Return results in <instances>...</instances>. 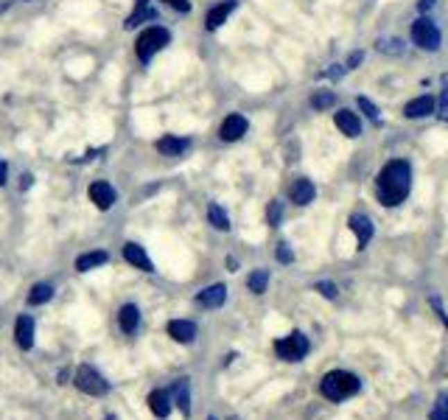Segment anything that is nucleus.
I'll use <instances>...</instances> for the list:
<instances>
[{"label":"nucleus","mask_w":448,"mask_h":420,"mask_svg":"<svg viewBox=\"0 0 448 420\" xmlns=\"http://www.w3.org/2000/svg\"><path fill=\"white\" fill-rule=\"evenodd\" d=\"M409 188H412V166L406 160H390L379 180H376V191H379V199L381 204L387 207H395L401 204L406 196H409Z\"/></svg>","instance_id":"nucleus-1"},{"label":"nucleus","mask_w":448,"mask_h":420,"mask_svg":"<svg viewBox=\"0 0 448 420\" xmlns=\"http://www.w3.org/2000/svg\"><path fill=\"white\" fill-rule=\"evenodd\" d=\"M320 392L331 403H342V401H347V398H353V395L361 392V378L353 376V373H347V370H331V373L322 376Z\"/></svg>","instance_id":"nucleus-2"},{"label":"nucleus","mask_w":448,"mask_h":420,"mask_svg":"<svg viewBox=\"0 0 448 420\" xmlns=\"http://www.w3.org/2000/svg\"><path fill=\"white\" fill-rule=\"evenodd\" d=\"M309 350H311V342L300 331H294V333H288V336H283V339L275 342V353L283 362H300V359H306Z\"/></svg>","instance_id":"nucleus-3"},{"label":"nucleus","mask_w":448,"mask_h":420,"mask_svg":"<svg viewBox=\"0 0 448 420\" xmlns=\"http://www.w3.org/2000/svg\"><path fill=\"white\" fill-rule=\"evenodd\" d=\"M169 40H171V34H169L166 28H160V26L146 28V31L137 37V56H140V62H148L157 51H163V48L169 45Z\"/></svg>","instance_id":"nucleus-4"},{"label":"nucleus","mask_w":448,"mask_h":420,"mask_svg":"<svg viewBox=\"0 0 448 420\" xmlns=\"http://www.w3.org/2000/svg\"><path fill=\"white\" fill-rule=\"evenodd\" d=\"M412 40H415V45L423 48V51H437V48H440V28H437L429 17H420V20H415V26H412Z\"/></svg>","instance_id":"nucleus-5"},{"label":"nucleus","mask_w":448,"mask_h":420,"mask_svg":"<svg viewBox=\"0 0 448 420\" xmlns=\"http://www.w3.org/2000/svg\"><path fill=\"white\" fill-rule=\"evenodd\" d=\"M76 387H79L85 395H104V392L110 390V384H107L93 367H87V365H82V367L76 370Z\"/></svg>","instance_id":"nucleus-6"},{"label":"nucleus","mask_w":448,"mask_h":420,"mask_svg":"<svg viewBox=\"0 0 448 420\" xmlns=\"http://www.w3.org/2000/svg\"><path fill=\"white\" fill-rule=\"evenodd\" d=\"M239 9V0H224V3H218V6H213L210 12H207V20H205V26H207V31H216V28H221L224 23H227V17L233 15Z\"/></svg>","instance_id":"nucleus-7"},{"label":"nucleus","mask_w":448,"mask_h":420,"mask_svg":"<svg viewBox=\"0 0 448 420\" xmlns=\"http://www.w3.org/2000/svg\"><path fill=\"white\" fill-rule=\"evenodd\" d=\"M247 118L244 115H227L224 118V123H221V129H218V134H221V140H227V143H233V140H239V137H244L247 134Z\"/></svg>","instance_id":"nucleus-8"},{"label":"nucleus","mask_w":448,"mask_h":420,"mask_svg":"<svg viewBox=\"0 0 448 420\" xmlns=\"http://www.w3.org/2000/svg\"><path fill=\"white\" fill-rule=\"evenodd\" d=\"M288 196H291V202H294V204H309V202H314L317 188H314V182H311V180L300 177V180H294V182H291Z\"/></svg>","instance_id":"nucleus-9"},{"label":"nucleus","mask_w":448,"mask_h":420,"mask_svg":"<svg viewBox=\"0 0 448 420\" xmlns=\"http://www.w3.org/2000/svg\"><path fill=\"white\" fill-rule=\"evenodd\" d=\"M191 149V140L188 137H174V134H166L157 140V152L166 155V157H180Z\"/></svg>","instance_id":"nucleus-10"},{"label":"nucleus","mask_w":448,"mask_h":420,"mask_svg":"<svg viewBox=\"0 0 448 420\" xmlns=\"http://www.w3.org/2000/svg\"><path fill=\"white\" fill-rule=\"evenodd\" d=\"M90 199L98 210H110L115 204V188L110 182H93L90 185Z\"/></svg>","instance_id":"nucleus-11"},{"label":"nucleus","mask_w":448,"mask_h":420,"mask_svg":"<svg viewBox=\"0 0 448 420\" xmlns=\"http://www.w3.org/2000/svg\"><path fill=\"white\" fill-rule=\"evenodd\" d=\"M350 230L356 233L359 250H364V247L370 244V238H372V222H370V216H364V213H353V216H350Z\"/></svg>","instance_id":"nucleus-12"},{"label":"nucleus","mask_w":448,"mask_h":420,"mask_svg":"<svg viewBox=\"0 0 448 420\" xmlns=\"http://www.w3.org/2000/svg\"><path fill=\"white\" fill-rule=\"evenodd\" d=\"M224 300H227V289H224L221 283L207 286V289L199 292V306H205V308H218Z\"/></svg>","instance_id":"nucleus-13"},{"label":"nucleus","mask_w":448,"mask_h":420,"mask_svg":"<svg viewBox=\"0 0 448 420\" xmlns=\"http://www.w3.org/2000/svg\"><path fill=\"white\" fill-rule=\"evenodd\" d=\"M336 126H339L347 137H359V134H361L359 115H356V112H350V110H339V112H336Z\"/></svg>","instance_id":"nucleus-14"},{"label":"nucleus","mask_w":448,"mask_h":420,"mask_svg":"<svg viewBox=\"0 0 448 420\" xmlns=\"http://www.w3.org/2000/svg\"><path fill=\"white\" fill-rule=\"evenodd\" d=\"M123 258H126L132 266L143 269V272H152V261H148L146 250H143V247H137V244H126V247H123Z\"/></svg>","instance_id":"nucleus-15"},{"label":"nucleus","mask_w":448,"mask_h":420,"mask_svg":"<svg viewBox=\"0 0 448 420\" xmlns=\"http://www.w3.org/2000/svg\"><path fill=\"white\" fill-rule=\"evenodd\" d=\"M406 118H426V115H431L434 112V98L431 96H420V98H412L409 104H406Z\"/></svg>","instance_id":"nucleus-16"},{"label":"nucleus","mask_w":448,"mask_h":420,"mask_svg":"<svg viewBox=\"0 0 448 420\" xmlns=\"http://www.w3.org/2000/svg\"><path fill=\"white\" fill-rule=\"evenodd\" d=\"M148 409L155 412V417H166L171 412V395L166 390H155L148 395Z\"/></svg>","instance_id":"nucleus-17"},{"label":"nucleus","mask_w":448,"mask_h":420,"mask_svg":"<svg viewBox=\"0 0 448 420\" xmlns=\"http://www.w3.org/2000/svg\"><path fill=\"white\" fill-rule=\"evenodd\" d=\"M169 333L177 342H193L196 339V325L188 322V320H174V322H169Z\"/></svg>","instance_id":"nucleus-18"},{"label":"nucleus","mask_w":448,"mask_h":420,"mask_svg":"<svg viewBox=\"0 0 448 420\" xmlns=\"http://www.w3.org/2000/svg\"><path fill=\"white\" fill-rule=\"evenodd\" d=\"M17 344L23 347V350H28L31 344H34V320L31 317H20L17 320Z\"/></svg>","instance_id":"nucleus-19"},{"label":"nucleus","mask_w":448,"mask_h":420,"mask_svg":"<svg viewBox=\"0 0 448 420\" xmlns=\"http://www.w3.org/2000/svg\"><path fill=\"white\" fill-rule=\"evenodd\" d=\"M148 17H155V12L148 9V0H137V6H135V12L123 20V28H135V26H140V23H146Z\"/></svg>","instance_id":"nucleus-20"},{"label":"nucleus","mask_w":448,"mask_h":420,"mask_svg":"<svg viewBox=\"0 0 448 420\" xmlns=\"http://www.w3.org/2000/svg\"><path fill=\"white\" fill-rule=\"evenodd\" d=\"M110 261V255L107 252H87V255H79L76 258V269L79 272H90V269H96V266H101V263H107Z\"/></svg>","instance_id":"nucleus-21"},{"label":"nucleus","mask_w":448,"mask_h":420,"mask_svg":"<svg viewBox=\"0 0 448 420\" xmlns=\"http://www.w3.org/2000/svg\"><path fill=\"white\" fill-rule=\"evenodd\" d=\"M171 398L177 401V406H180V412H182V414H191V392H188V381H185V378L174 384Z\"/></svg>","instance_id":"nucleus-22"},{"label":"nucleus","mask_w":448,"mask_h":420,"mask_svg":"<svg viewBox=\"0 0 448 420\" xmlns=\"http://www.w3.org/2000/svg\"><path fill=\"white\" fill-rule=\"evenodd\" d=\"M118 322H121V328H123L126 333H132V331L137 328V322H140V311H137V306H123V308H121V314H118Z\"/></svg>","instance_id":"nucleus-23"},{"label":"nucleus","mask_w":448,"mask_h":420,"mask_svg":"<svg viewBox=\"0 0 448 420\" xmlns=\"http://www.w3.org/2000/svg\"><path fill=\"white\" fill-rule=\"evenodd\" d=\"M247 286H250V292H255V295H264V292H266V286H269V272H266V269H258V272H252V274L247 277Z\"/></svg>","instance_id":"nucleus-24"},{"label":"nucleus","mask_w":448,"mask_h":420,"mask_svg":"<svg viewBox=\"0 0 448 420\" xmlns=\"http://www.w3.org/2000/svg\"><path fill=\"white\" fill-rule=\"evenodd\" d=\"M207 219H210V225L216 230H230V219H227V213H224L218 204H210L207 207Z\"/></svg>","instance_id":"nucleus-25"},{"label":"nucleus","mask_w":448,"mask_h":420,"mask_svg":"<svg viewBox=\"0 0 448 420\" xmlns=\"http://www.w3.org/2000/svg\"><path fill=\"white\" fill-rule=\"evenodd\" d=\"M429 420H448V390H442L429 412Z\"/></svg>","instance_id":"nucleus-26"},{"label":"nucleus","mask_w":448,"mask_h":420,"mask_svg":"<svg viewBox=\"0 0 448 420\" xmlns=\"http://www.w3.org/2000/svg\"><path fill=\"white\" fill-rule=\"evenodd\" d=\"M376 48H379L381 53H390V56H401V53H404V42L395 40V37H381V40L376 42Z\"/></svg>","instance_id":"nucleus-27"},{"label":"nucleus","mask_w":448,"mask_h":420,"mask_svg":"<svg viewBox=\"0 0 448 420\" xmlns=\"http://www.w3.org/2000/svg\"><path fill=\"white\" fill-rule=\"evenodd\" d=\"M336 104V93H331V90H317L314 96H311V107L314 110H328V107H334Z\"/></svg>","instance_id":"nucleus-28"},{"label":"nucleus","mask_w":448,"mask_h":420,"mask_svg":"<svg viewBox=\"0 0 448 420\" xmlns=\"http://www.w3.org/2000/svg\"><path fill=\"white\" fill-rule=\"evenodd\" d=\"M51 297H53V289H51L48 283H40V286H34V289H31L28 303H31V306H40V303H48Z\"/></svg>","instance_id":"nucleus-29"},{"label":"nucleus","mask_w":448,"mask_h":420,"mask_svg":"<svg viewBox=\"0 0 448 420\" xmlns=\"http://www.w3.org/2000/svg\"><path fill=\"white\" fill-rule=\"evenodd\" d=\"M359 110L372 121V123H379V107L376 104H372L370 98H364V96H359Z\"/></svg>","instance_id":"nucleus-30"},{"label":"nucleus","mask_w":448,"mask_h":420,"mask_svg":"<svg viewBox=\"0 0 448 420\" xmlns=\"http://www.w3.org/2000/svg\"><path fill=\"white\" fill-rule=\"evenodd\" d=\"M266 219H269V225L272 227H277L280 225V219H283V202H269V210H266Z\"/></svg>","instance_id":"nucleus-31"},{"label":"nucleus","mask_w":448,"mask_h":420,"mask_svg":"<svg viewBox=\"0 0 448 420\" xmlns=\"http://www.w3.org/2000/svg\"><path fill=\"white\" fill-rule=\"evenodd\" d=\"M317 292H320L322 297H328V300H334V297H336V286H334V283H328V280L317 283Z\"/></svg>","instance_id":"nucleus-32"},{"label":"nucleus","mask_w":448,"mask_h":420,"mask_svg":"<svg viewBox=\"0 0 448 420\" xmlns=\"http://www.w3.org/2000/svg\"><path fill=\"white\" fill-rule=\"evenodd\" d=\"M277 261L280 263H291L294 261V252L288 250V244H277Z\"/></svg>","instance_id":"nucleus-33"},{"label":"nucleus","mask_w":448,"mask_h":420,"mask_svg":"<svg viewBox=\"0 0 448 420\" xmlns=\"http://www.w3.org/2000/svg\"><path fill=\"white\" fill-rule=\"evenodd\" d=\"M429 303H431V308L437 311V317H440V322H442V325L448 328V314H445V308H442V303H440V297H431Z\"/></svg>","instance_id":"nucleus-34"},{"label":"nucleus","mask_w":448,"mask_h":420,"mask_svg":"<svg viewBox=\"0 0 448 420\" xmlns=\"http://www.w3.org/2000/svg\"><path fill=\"white\" fill-rule=\"evenodd\" d=\"M437 115H440L442 121H448V85H445V90H442V96H440V110H437Z\"/></svg>","instance_id":"nucleus-35"},{"label":"nucleus","mask_w":448,"mask_h":420,"mask_svg":"<svg viewBox=\"0 0 448 420\" xmlns=\"http://www.w3.org/2000/svg\"><path fill=\"white\" fill-rule=\"evenodd\" d=\"M163 3L174 6V9H177V12H182V15H185V12L191 9V3H188V0H163Z\"/></svg>","instance_id":"nucleus-36"},{"label":"nucleus","mask_w":448,"mask_h":420,"mask_svg":"<svg viewBox=\"0 0 448 420\" xmlns=\"http://www.w3.org/2000/svg\"><path fill=\"white\" fill-rule=\"evenodd\" d=\"M361 59H364V53H361V51H356V53H350V59H347V67H356V64H359Z\"/></svg>","instance_id":"nucleus-37"},{"label":"nucleus","mask_w":448,"mask_h":420,"mask_svg":"<svg viewBox=\"0 0 448 420\" xmlns=\"http://www.w3.org/2000/svg\"><path fill=\"white\" fill-rule=\"evenodd\" d=\"M6 180H9V168H6L3 160H0V185H6Z\"/></svg>","instance_id":"nucleus-38"},{"label":"nucleus","mask_w":448,"mask_h":420,"mask_svg":"<svg viewBox=\"0 0 448 420\" xmlns=\"http://www.w3.org/2000/svg\"><path fill=\"white\" fill-rule=\"evenodd\" d=\"M434 3H437V0H420V3H417V6H420V12H429V9L434 6Z\"/></svg>","instance_id":"nucleus-39"},{"label":"nucleus","mask_w":448,"mask_h":420,"mask_svg":"<svg viewBox=\"0 0 448 420\" xmlns=\"http://www.w3.org/2000/svg\"><path fill=\"white\" fill-rule=\"evenodd\" d=\"M342 73H345V70H342V67H339V64H334V70H331V76H334V79H339V76H342Z\"/></svg>","instance_id":"nucleus-40"},{"label":"nucleus","mask_w":448,"mask_h":420,"mask_svg":"<svg viewBox=\"0 0 448 420\" xmlns=\"http://www.w3.org/2000/svg\"><path fill=\"white\" fill-rule=\"evenodd\" d=\"M207 420H216V417H207Z\"/></svg>","instance_id":"nucleus-41"}]
</instances>
